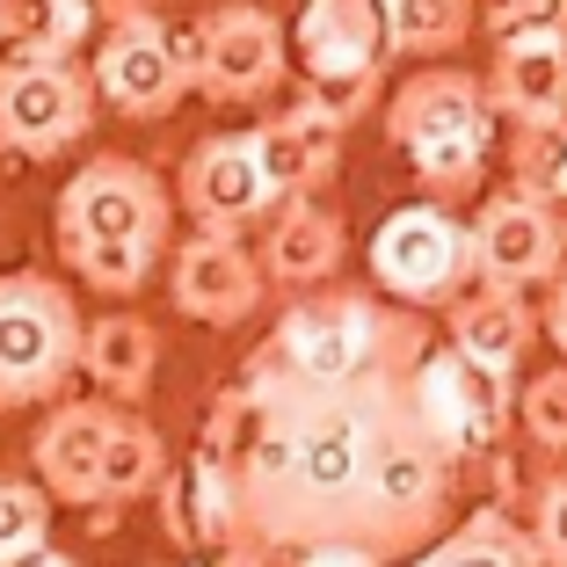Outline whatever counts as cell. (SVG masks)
<instances>
[{
  "instance_id": "1",
  "label": "cell",
  "mask_w": 567,
  "mask_h": 567,
  "mask_svg": "<svg viewBox=\"0 0 567 567\" xmlns=\"http://www.w3.org/2000/svg\"><path fill=\"white\" fill-rule=\"evenodd\" d=\"M415 371L357 385H255V436L234 466L240 538L269 560L306 546H364L385 567L415 560L451 509L458 458L408 393Z\"/></svg>"
},
{
  "instance_id": "2",
  "label": "cell",
  "mask_w": 567,
  "mask_h": 567,
  "mask_svg": "<svg viewBox=\"0 0 567 567\" xmlns=\"http://www.w3.org/2000/svg\"><path fill=\"white\" fill-rule=\"evenodd\" d=\"M430 328L415 313H401L393 299L371 291H306L291 313L277 320L269 350L248 364V379L262 385H357L385 379V371H415L430 357Z\"/></svg>"
},
{
  "instance_id": "3",
  "label": "cell",
  "mask_w": 567,
  "mask_h": 567,
  "mask_svg": "<svg viewBox=\"0 0 567 567\" xmlns=\"http://www.w3.org/2000/svg\"><path fill=\"white\" fill-rule=\"evenodd\" d=\"M487 132H495V110H487L481 73H466V66H422L385 102V138L408 153L430 204H458L481 189Z\"/></svg>"
},
{
  "instance_id": "4",
  "label": "cell",
  "mask_w": 567,
  "mask_h": 567,
  "mask_svg": "<svg viewBox=\"0 0 567 567\" xmlns=\"http://www.w3.org/2000/svg\"><path fill=\"white\" fill-rule=\"evenodd\" d=\"M81 328L73 291L44 269H8L0 277V408H44L66 401L81 371Z\"/></svg>"
},
{
  "instance_id": "5",
  "label": "cell",
  "mask_w": 567,
  "mask_h": 567,
  "mask_svg": "<svg viewBox=\"0 0 567 567\" xmlns=\"http://www.w3.org/2000/svg\"><path fill=\"white\" fill-rule=\"evenodd\" d=\"M284 44L299 51L306 73V102L328 110L350 132L364 110H379V81H385V0H306L299 22Z\"/></svg>"
},
{
  "instance_id": "6",
  "label": "cell",
  "mask_w": 567,
  "mask_h": 567,
  "mask_svg": "<svg viewBox=\"0 0 567 567\" xmlns=\"http://www.w3.org/2000/svg\"><path fill=\"white\" fill-rule=\"evenodd\" d=\"M102 51L87 81H95V102L117 110L132 124H161L183 110L189 95V44L183 30H167L146 0H102Z\"/></svg>"
},
{
  "instance_id": "7",
  "label": "cell",
  "mask_w": 567,
  "mask_h": 567,
  "mask_svg": "<svg viewBox=\"0 0 567 567\" xmlns=\"http://www.w3.org/2000/svg\"><path fill=\"white\" fill-rule=\"evenodd\" d=\"M371 284L393 306H451L473 284V226L451 204H401L371 234Z\"/></svg>"
},
{
  "instance_id": "8",
  "label": "cell",
  "mask_w": 567,
  "mask_h": 567,
  "mask_svg": "<svg viewBox=\"0 0 567 567\" xmlns=\"http://www.w3.org/2000/svg\"><path fill=\"white\" fill-rule=\"evenodd\" d=\"M95 81L73 59H0V153L22 161H59L95 132Z\"/></svg>"
},
{
  "instance_id": "9",
  "label": "cell",
  "mask_w": 567,
  "mask_h": 567,
  "mask_svg": "<svg viewBox=\"0 0 567 567\" xmlns=\"http://www.w3.org/2000/svg\"><path fill=\"white\" fill-rule=\"evenodd\" d=\"M167 189L132 153H102L59 189V255L66 248H161Z\"/></svg>"
},
{
  "instance_id": "10",
  "label": "cell",
  "mask_w": 567,
  "mask_h": 567,
  "mask_svg": "<svg viewBox=\"0 0 567 567\" xmlns=\"http://www.w3.org/2000/svg\"><path fill=\"white\" fill-rule=\"evenodd\" d=\"M189 44V87L212 102H262L269 87L291 66V44H284L277 16H262L255 0H218L212 16H197L183 30Z\"/></svg>"
},
{
  "instance_id": "11",
  "label": "cell",
  "mask_w": 567,
  "mask_h": 567,
  "mask_svg": "<svg viewBox=\"0 0 567 567\" xmlns=\"http://www.w3.org/2000/svg\"><path fill=\"white\" fill-rule=\"evenodd\" d=\"M415 415L430 422V436L451 458H502V430H509V379L487 364H466L458 350L436 342L408 379Z\"/></svg>"
},
{
  "instance_id": "12",
  "label": "cell",
  "mask_w": 567,
  "mask_h": 567,
  "mask_svg": "<svg viewBox=\"0 0 567 567\" xmlns=\"http://www.w3.org/2000/svg\"><path fill=\"white\" fill-rule=\"evenodd\" d=\"M183 212L197 218L204 234H248L277 212V189L262 175V153H255V132H212L183 153V183H175Z\"/></svg>"
},
{
  "instance_id": "13",
  "label": "cell",
  "mask_w": 567,
  "mask_h": 567,
  "mask_svg": "<svg viewBox=\"0 0 567 567\" xmlns=\"http://www.w3.org/2000/svg\"><path fill=\"white\" fill-rule=\"evenodd\" d=\"M567 262V218L560 204L524 197V189H502L481 204L473 218V277L495 284V291H524V284H546Z\"/></svg>"
},
{
  "instance_id": "14",
  "label": "cell",
  "mask_w": 567,
  "mask_h": 567,
  "mask_svg": "<svg viewBox=\"0 0 567 567\" xmlns=\"http://www.w3.org/2000/svg\"><path fill=\"white\" fill-rule=\"evenodd\" d=\"M167 291H175V306H183L189 320H204V328H240V320L269 299V277L234 234H197L167 262Z\"/></svg>"
},
{
  "instance_id": "15",
  "label": "cell",
  "mask_w": 567,
  "mask_h": 567,
  "mask_svg": "<svg viewBox=\"0 0 567 567\" xmlns=\"http://www.w3.org/2000/svg\"><path fill=\"white\" fill-rule=\"evenodd\" d=\"M117 430V401H59L44 415V430L30 436V466L37 487L51 502H73V509H95L102 502V444Z\"/></svg>"
},
{
  "instance_id": "16",
  "label": "cell",
  "mask_w": 567,
  "mask_h": 567,
  "mask_svg": "<svg viewBox=\"0 0 567 567\" xmlns=\"http://www.w3.org/2000/svg\"><path fill=\"white\" fill-rule=\"evenodd\" d=\"M161 532L175 538L183 553H226L240 538V495H234V473L189 451L161 473Z\"/></svg>"
},
{
  "instance_id": "17",
  "label": "cell",
  "mask_w": 567,
  "mask_h": 567,
  "mask_svg": "<svg viewBox=\"0 0 567 567\" xmlns=\"http://www.w3.org/2000/svg\"><path fill=\"white\" fill-rule=\"evenodd\" d=\"M262 277L284 284V291H320V284L342 269L350 255V234H342V212H328L320 197H284L277 212L262 218Z\"/></svg>"
},
{
  "instance_id": "18",
  "label": "cell",
  "mask_w": 567,
  "mask_h": 567,
  "mask_svg": "<svg viewBox=\"0 0 567 567\" xmlns=\"http://www.w3.org/2000/svg\"><path fill=\"white\" fill-rule=\"evenodd\" d=\"M255 153H262V175L277 197H313L342 167V124L299 102V110H277L269 124H255Z\"/></svg>"
},
{
  "instance_id": "19",
  "label": "cell",
  "mask_w": 567,
  "mask_h": 567,
  "mask_svg": "<svg viewBox=\"0 0 567 567\" xmlns=\"http://www.w3.org/2000/svg\"><path fill=\"white\" fill-rule=\"evenodd\" d=\"M481 87L487 110H502L509 124L567 117V44L560 37H502Z\"/></svg>"
},
{
  "instance_id": "20",
  "label": "cell",
  "mask_w": 567,
  "mask_h": 567,
  "mask_svg": "<svg viewBox=\"0 0 567 567\" xmlns=\"http://www.w3.org/2000/svg\"><path fill=\"white\" fill-rule=\"evenodd\" d=\"M532 342H538V313L524 306V291L481 284L466 299H451V342L444 350H458L466 364H487V371H502V379H517Z\"/></svg>"
},
{
  "instance_id": "21",
  "label": "cell",
  "mask_w": 567,
  "mask_h": 567,
  "mask_svg": "<svg viewBox=\"0 0 567 567\" xmlns=\"http://www.w3.org/2000/svg\"><path fill=\"white\" fill-rule=\"evenodd\" d=\"M81 371H87V385H95L102 401H117V408L146 401L153 379H161V328L138 320V313L87 320L81 328Z\"/></svg>"
},
{
  "instance_id": "22",
  "label": "cell",
  "mask_w": 567,
  "mask_h": 567,
  "mask_svg": "<svg viewBox=\"0 0 567 567\" xmlns=\"http://www.w3.org/2000/svg\"><path fill=\"white\" fill-rule=\"evenodd\" d=\"M408 567H546V560H538L532 532H524L509 509H473V517H458L444 538H430Z\"/></svg>"
},
{
  "instance_id": "23",
  "label": "cell",
  "mask_w": 567,
  "mask_h": 567,
  "mask_svg": "<svg viewBox=\"0 0 567 567\" xmlns=\"http://www.w3.org/2000/svg\"><path fill=\"white\" fill-rule=\"evenodd\" d=\"M161 473H167L161 430H153L138 408H117V430H110V444H102V502H95V509H117V502L153 495Z\"/></svg>"
},
{
  "instance_id": "24",
  "label": "cell",
  "mask_w": 567,
  "mask_h": 567,
  "mask_svg": "<svg viewBox=\"0 0 567 567\" xmlns=\"http://www.w3.org/2000/svg\"><path fill=\"white\" fill-rule=\"evenodd\" d=\"M481 30L473 0H385V44L401 59H451Z\"/></svg>"
},
{
  "instance_id": "25",
  "label": "cell",
  "mask_w": 567,
  "mask_h": 567,
  "mask_svg": "<svg viewBox=\"0 0 567 567\" xmlns=\"http://www.w3.org/2000/svg\"><path fill=\"white\" fill-rule=\"evenodd\" d=\"M95 30V0H0V44L30 59H73Z\"/></svg>"
},
{
  "instance_id": "26",
  "label": "cell",
  "mask_w": 567,
  "mask_h": 567,
  "mask_svg": "<svg viewBox=\"0 0 567 567\" xmlns=\"http://www.w3.org/2000/svg\"><path fill=\"white\" fill-rule=\"evenodd\" d=\"M560 183H567V117L509 124V189L560 204Z\"/></svg>"
},
{
  "instance_id": "27",
  "label": "cell",
  "mask_w": 567,
  "mask_h": 567,
  "mask_svg": "<svg viewBox=\"0 0 567 567\" xmlns=\"http://www.w3.org/2000/svg\"><path fill=\"white\" fill-rule=\"evenodd\" d=\"M30 546H51V495L37 481L0 473V560H16Z\"/></svg>"
},
{
  "instance_id": "28",
  "label": "cell",
  "mask_w": 567,
  "mask_h": 567,
  "mask_svg": "<svg viewBox=\"0 0 567 567\" xmlns=\"http://www.w3.org/2000/svg\"><path fill=\"white\" fill-rule=\"evenodd\" d=\"M59 262H66L81 284L110 291V299H132V291H146V277H153V262H161V248H66Z\"/></svg>"
},
{
  "instance_id": "29",
  "label": "cell",
  "mask_w": 567,
  "mask_h": 567,
  "mask_svg": "<svg viewBox=\"0 0 567 567\" xmlns=\"http://www.w3.org/2000/svg\"><path fill=\"white\" fill-rule=\"evenodd\" d=\"M248 436H255V385L248 379H240V385H218L212 408H204L197 451H204V458H218V466H234L240 451H248Z\"/></svg>"
},
{
  "instance_id": "30",
  "label": "cell",
  "mask_w": 567,
  "mask_h": 567,
  "mask_svg": "<svg viewBox=\"0 0 567 567\" xmlns=\"http://www.w3.org/2000/svg\"><path fill=\"white\" fill-rule=\"evenodd\" d=\"M517 422H524V436H532L538 451H567V364L538 371V379L524 385Z\"/></svg>"
},
{
  "instance_id": "31",
  "label": "cell",
  "mask_w": 567,
  "mask_h": 567,
  "mask_svg": "<svg viewBox=\"0 0 567 567\" xmlns=\"http://www.w3.org/2000/svg\"><path fill=\"white\" fill-rule=\"evenodd\" d=\"M532 546H538V560L546 567H567V466H553L546 481H538V495H532Z\"/></svg>"
},
{
  "instance_id": "32",
  "label": "cell",
  "mask_w": 567,
  "mask_h": 567,
  "mask_svg": "<svg viewBox=\"0 0 567 567\" xmlns=\"http://www.w3.org/2000/svg\"><path fill=\"white\" fill-rule=\"evenodd\" d=\"M481 22L495 30V44L502 37H560L567 44V0H487Z\"/></svg>"
},
{
  "instance_id": "33",
  "label": "cell",
  "mask_w": 567,
  "mask_h": 567,
  "mask_svg": "<svg viewBox=\"0 0 567 567\" xmlns=\"http://www.w3.org/2000/svg\"><path fill=\"white\" fill-rule=\"evenodd\" d=\"M538 334H546L553 350H560V364H567V262L546 277V313H538Z\"/></svg>"
},
{
  "instance_id": "34",
  "label": "cell",
  "mask_w": 567,
  "mask_h": 567,
  "mask_svg": "<svg viewBox=\"0 0 567 567\" xmlns=\"http://www.w3.org/2000/svg\"><path fill=\"white\" fill-rule=\"evenodd\" d=\"M284 567H385V560L364 553V546H306V553H291Z\"/></svg>"
},
{
  "instance_id": "35",
  "label": "cell",
  "mask_w": 567,
  "mask_h": 567,
  "mask_svg": "<svg viewBox=\"0 0 567 567\" xmlns=\"http://www.w3.org/2000/svg\"><path fill=\"white\" fill-rule=\"evenodd\" d=\"M0 567H81V560L59 553V546H30V553H16V560H0Z\"/></svg>"
},
{
  "instance_id": "36",
  "label": "cell",
  "mask_w": 567,
  "mask_h": 567,
  "mask_svg": "<svg viewBox=\"0 0 567 567\" xmlns=\"http://www.w3.org/2000/svg\"><path fill=\"white\" fill-rule=\"evenodd\" d=\"M560 204H567V183H560Z\"/></svg>"
}]
</instances>
